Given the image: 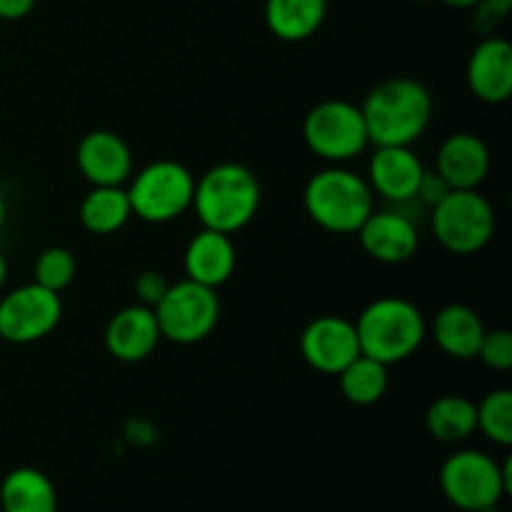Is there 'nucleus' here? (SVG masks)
Wrapping results in <instances>:
<instances>
[{"label":"nucleus","instance_id":"obj_1","mask_svg":"<svg viewBox=\"0 0 512 512\" xmlns=\"http://www.w3.org/2000/svg\"><path fill=\"white\" fill-rule=\"evenodd\" d=\"M360 110L375 148L413 145L433 120V95L420 80L390 78L370 90Z\"/></svg>","mask_w":512,"mask_h":512},{"label":"nucleus","instance_id":"obj_2","mask_svg":"<svg viewBox=\"0 0 512 512\" xmlns=\"http://www.w3.org/2000/svg\"><path fill=\"white\" fill-rule=\"evenodd\" d=\"M260 183L240 163H220L195 180L193 205L203 228L233 235L255 218L260 208Z\"/></svg>","mask_w":512,"mask_h":512},{"label":"nucleus","instance_id":"obj_3","mask_svg":"<svg viewBox=\"0 0 512 512\" xmlns=\"http://www.w3.org/2000/svg\"><path fill=\"white\" fill-rule=\"evenodd\" d=\"M360 353L383 365L403 363L413 358L423 345L428 325L420 308L398 295L373 300L355 320Z\"/></svg>","mask_w":512,"mask_h":512},{"label":"nucleus","instance_id":"obj_4","mask_svg":"<svg viewBox=\"0 0 512 512\" xmlns=\"http://www.w3.org/2000/svg\"><path fill=\"white\" fill-rule=\"evenodd\" d=\"M305 213L328 233H358L360 225L375 210L373 188L368 178L333 165L308 180L303 193Z\"/></svg>","mask_w":512,"mask_h":512},{"label":"nucleus","instance_id":"obj_5","mask_svg":"<svg viewBox=\"0 0 512 512\" xmlns=\"http://www.w3.org/2000/svg\"><path fill=\"white\" fill-rule=\"evenodd\" d=\"M510 460L503 465L483 450H458L440 468V488L455 508L490 512L510 493Z\"/></svg>","mask_w":512,"mask_h":512},{"label":"nucleus","instance_id":"obj_6","mask_svg":"<svg viewBox=\"0 0 512 512\" xmlns=\"http://www.w3.org/2000/svg\"><path fill=\"white\" fill-rule=\"evenodd\" d=\"M195 178L178 160H155L135 173L128 188L135 218L163 225L180 218L193 205Z\"/></svg>","mask_w":512,"mask_h":512},{"label":"nucleus","instance_id":"obj_7","mask_svg":"<svg viewBox=\"0 0 512 512\" xmlns=\"http://www.w3.org/2000/svg\"><path fill=\"white\" fill-rule=\"evenodd\" d=\"M495 208L478 190H450L433 208V233L453 255H475L493 240Z\"/></svg>","mask_w":512,"mask_h":512},{"label":"nucleus","instance_id":"obj_8","mask_svg":"<svg viewBox=\"0 0 512 512\" xmlns=\"http://www.w3.org/2000/svg\"><path fill=\"white\" fill-rule=\"evenodd\" d=\"M303 140L318 158L333 165L358 158L370 143L363 110L350 100H323L305 115Z\"/></svg>","mask_w":512,"mask_h":512},{"label":"nucleus","instance_id":"obj_9","mask_svg":"<svg viewBox=\"0 0 512 512\" xmlns=\"http://www.w3.org/2000/svg\"><path fill=\"white\" fill-rule=\"evenodd\" d=\"M153 310L165 340L195 345L213 335L220 320V298L215 288L185 278L180 283H170L168 293Z\"/></svg>","mask_w":512,"mask_h":512},{"label":"nucleus","instance_id":"obj_10","mask_svg":"<svg viewBox=\"0 0 512 512\" xmlns=\"http://www.w3.org/2000/svg\"><path fill=\"white\" fill-rule=\"evenodd\" d=\"M63 318L60 293L38 283L20 285L0 298V340L13 345L38 343L48 338Z\"/></svg>","mask_w":512,"mask_h":512},{"label":"nucleus","instance_id":"obj_11","mask_svg":"<svg viewBox=\"0 0 512 512\" xmlns=\"http://www.w3.org/2000/svg\"><path fill=\"white\" fill-rule=\"evenodd\" d=\"M300 355L318 373L338 375L360 355L355 323L343 315H320L310 320L300 335Z\"/></svg>","mask_w":512,"mask_h":512},{"label":"nucleus","instance_id":"obj_12","mask_svg":"<svg viewBox=\"0 0 512 512\" xmlns=\"http://www.w3.org/2000/svg\"><path fill=\"white\" fill-rule=\"evenodd\" d=\"M423 175V160L415 155L410 145H380V148H375L368 165L370 188L390 203L415 200Z\"/></svg>","mask_w":512,"mask_h":512},{"label":"nucleus","instance_id":"obj_13","mask_svg":"<svg viewBox=\"0 0 512 512\" xmlns=\"http://www.w3.org/2000/svg\"><path fill=\"white\" fill-rule=\"evenodd\" d=\"M80 175L90 185H123L133 173V153L113 130H90L75 150Z\"/></svg>","mask_w":512,"mask_h":512},{"label":"nucleus","instance_id":"obj_14","mask_svg":"<svg viewBox=\"0 0 512 512\" xmlns=\"http://www.w3.org/2000/svg\"><path fill=\"white\" fill-rule=\"evenodd\" d=\"M105 348L120 363H140L150 358L163 340L155 320V310L148 305H128L118 310L105 325Z\"/></svg>","mask_w":512,"mask_h":512},{"label":"nucleus","instance_id":"obj_15","mask_svg":"<svg viewBox=\"0 0 512 512\" xmlns=\"http://www.w3.org/2000/svg\"><path fill=\"white\" fill-rule=\"evenodd\" d=\"M360 245L373 260L385 265L408 263L418 253L420 235L413 220L395 210L370 213L358 230Z\"/></svg>","mask_w":512,"mask_h":512},{"label":"nucleus","instance_id":"obj_16","mask_svg":"<svg viewBox=\"0 0 512 512\" xmlns=\"http://www.w3.org/2000/svg\"><path fill=\"white\" fill-rule=\"evenodd\" d=\"M468 85L475 98L498 105L512 95V45L498 35H488L468 58Z\"/></svg>","mask_w":512,"mask_h":512},{"label":"nucleus","instance_id":"obj_17","mask_svg":"<svg viewBox=\"0 0 512 512\" xmlns=\"http://www.w3.org/2000/svg\"><path fill=\"white\" fill-rule=\"evenodd\" d=\"M435 173L450 190H478L490 173V150L473 133H453L443 140L435 160Z\"/></svg>","mask_w":512,"mask_h":512},{"label":"nucleus","instance_id":"obj_18","mask_svg":"<svg viewBox=\"0 0 512 512\" xmlns=\"http://www.w3.org/2000/svg\"><path fill=\"white\" fill-rule=\"evenodd\" d=\"M235 245L230 235L218 233V230L203 228L188 243L183 255V268L188 280L218 290L220 285L228 283L235 273Z\"/></svg>","mask_w":512,"mask_h":512},{"label":"nucleus","instance_id":"obj_19","mask_svg":"<svg viewBox=\"0 0 512 512\" xmlns=\"http://www.w3.org/2000/svg\"><path fill=\"white\" fill-rule=\"evenodd\" d=\"M485 323L473 308L463 303H450L438 310L433 320V338L448 358L473 360L478 355Z\"/></svg>","mask_w":512,"mask_h":512},{"label":"nucleus","instance_id":"obj_20","mask_svg":"<svg viewBox=\"0 0 512 512\" xmlns=\"http://www.w3.org/2000/svg\"><path fill=\"white\" fill-rule=\"evenodd\" d=\"M263 15L275 38L300 43L320 30L328 15V0H265Z\"/></svg>","mask_w":512,"mask_h":512},{"label":"nucleus","instance_id":"obj_21","mask_svg":"<svg viewBox=\"0 0 512 512\" xmlns=\"http://www.w3.org/2000/svg\"><path fill=\"white\" fill-rule=\"evenodd\" d=\"M3 512H58L53 480L35 468H15L0 485Z\"/></svg>","mask_w":512,"mask_h":512},{"label":"nucleus","instance_id":"obj_22","mask_svg":"<svg viewBox=\"0 0 512 512\" xmlns=\"http://www.w3.org/2000/svg\"><path fill=\"white\" fill-rule=\"evenodd\" d=\"M133 218L123 185H93L80 203V223L93 235H113Z\"/></svg>","mask_w":512,"mask_h":512},{"label":"nucleus","instance_id":"obj_23","mask_svg":"<svg viewBox=\"0 0 512 512\" xmlns=\"http://www.w3.org/2000/svg\"><path fill=\"white\" fill-rule=\"evenodd\" d=\"M425 428L440 443H463L478 430V410L465 395H440L425 410Z\"/></svg>","mask_w":512,"mask_h":512},{"label":"nucleus","instance_id":"obj_24","mask_svg":"<svg viewBox=\"0 0 512 512\" xmlns=\"http://www.w3.org/2000/svg\"><path fill=\"white\" fill-rule=\"evenodd\" d=\"M340 380V393L348 403L360 405H375L378 400H383V395L388 393L390 375L388 365H383L380 360L368 358V355L360 353L348 368H343L338 373Z\"/></svg>","mask_w":512,"mask_h":512},{"label":"nucleus","instance_id":"obj_25","mask_svg":"<svg viewBox=\"0 0 512 512\" xmlns=\"http://www.w3.org/2000/svg\"><path fill=\"white\" fill-rule=\"evenodd\" d=\"M475 410H478V430L485 438L503 448L512 445V390H490L480 403H475Z\"/></svg>","mask_w":512,"mask_h":512},{"label":"nucleus","instance_id":"obj_26","mask_svg":"<svg viewBox=\"0 0 512 512\" xmlns=\"http://www.w3.org/2000/svg\"><path fill=\"white\" fill-rule=\"evenodd\" d=\"M75 270H78V265H75L73 253L53 245L35 258L33 283H38L45 290H53V293H63L75 280Z\"/></svg>","mask_w":512,"mask_h":512},{"label":"nucleus","instance_id":"obj_27","mask_svg":"<svg viewBox=\"0 0 512 512\" xmlns=\"http://www.w3.org/2000/svg\"><path fill=\"white\" fill-rule=\"evenodd\" d=\"M475 358L490 370H505L512 368V333L505 328L485 330L483 340H480V348Z\"/></svg>","mask_w":512,"mask_h":512},{"label":"nucleus","instance_id":"obj_28","mask_svg":"<svg viewBox=\"0 0 512 512\" xmlns=\"http://www.w3.org/2000/svg\"><path fill=\"white\" fill-rule=\"evenodd\" d=\"M135 295H138L140 305H148V308H155V305L163 300V295L168 293L170 283L160 270H143V273L135 278Z\"/></svg>","mask_w":512,"mask_h":512},{"label":"nucleus","instance_id":"obj_29","mask_svg":"<svg viewBox=\"0 0 512 512\" xmlns=\"http://www.w3.org/2000/svg\"><path fill=\"white\" fill-rule=\"evenodd\" d=\"M512 8V0H480L475 5L478 15H475V28L485 35H493V30L508 18Z\"/></svg>","mask_w":512,"mask_h":512},{"label":"nucleus","instance_id":"obj_30","mask_svg":"<svg viewBox=\"0 0 512 512\" xmlns=\"http://www.w3.org/2000/svg\"><path fill=\"white\" fill-rule=\"evenodd\" d=\"M448 193H450V185L445 183L438 173H430V170H425L423 180H420V185H418V195H415V198L423 200V203L430 205V208H435V205H438Z\"/></svg>","mask_w":512,"mask_h":512},{"label":"nucleus","instance_id":"obj_31","mask_svg":"<svg viewBox=\"0 0 512 512\" xmlns=\"http://www.w3.org/2000/svg\"><path fill=\"white\" fill-rule=\"evenodd\" d=\"M38 0H0V20H23Z\"/></svg>","mask_w":512,"mask_h":512},{"label":"nucleus","instance_id":"obj_32","mask_svg":"<svg viewBox=\"0 0 512 512\" xmlns=\"http://www.w3.org/2000/svg\"><path fill=\"white\" fill-rule=\"evenodd\" d=\"M440 3L450 5V8H458V10H468V8H475V5L480 3V0H440Z\"/></svg>","mask_w":512,"mask_h":512},{"label":"nucleus","instance_id":"obj_33","mask_svg":"<svg viewBox=\"0 0 512 512\" xmlns=\"http://www.w3.org/2000/svg\"><path fill=\"white\" fill-rule=\"evenodd\" d=\"M5 280H8V260H5L3 250H0V290H3Z\"/></svg>","mask_w":512,"mask_h":512},{"label":"nucleus","instance_id":"obj_34","mask_svg":"<svg viewBox=\"0 0 512 512\" xmlns=\"http://www.w3.org/2000/svg\"><path fill=\"white\" fill-rule=\"evenodd\" d=\"M5 220H8V203H5V195L0 193V230H3Z\"/></svg>","mask_w":512,"mask_h":512},{"label":"nucleus","instance_id":"obj_35","mask_svg":"<svg viewBox=\"0 0 512 512\" xmlns=\"http://www.w3.org/2000/svg\"><path fill=\"white\" fill-rule=\"evenodd\" d=\"M413 3H428V0H413Z\"/></svg>","mask_w":512,"mask_h":512}]
</instances>
